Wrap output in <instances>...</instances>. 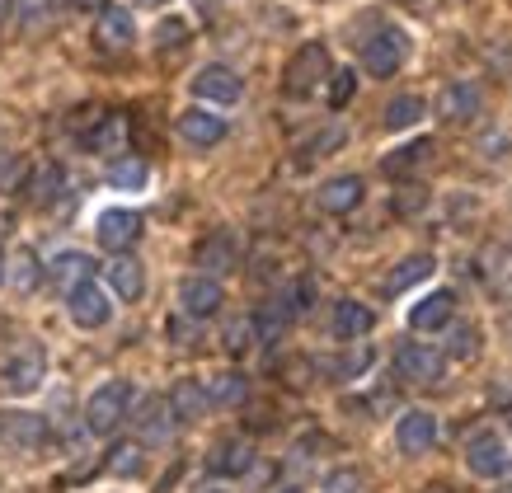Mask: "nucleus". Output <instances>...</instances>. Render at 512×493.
Here are the masks:
<instances>
[{
    "mask_svg": "<svg viewBox=\"0 0 512 493\" xmlns=\"http://www.w3.org/2000/svg\"><path fill=\"white\" fill-rule=\"evenodd\" d=\"M132 418V381H104V386L94 390L90 400H85V428L94 432V437H109V432H118Z\"/></svg>",
    "mask_w": 512,
    "mask_h": 493,
    "instance_id": "obj_1",
    "label": "nucleus"
},
{
    "mask_svg": "<svg viewBox=\"0 0 512 493\" xmlns=\"http://www.w3.org/2000/svg\"><path fill=\"white\" fill-rule=\"evenodd\" d=\"M329 76H334V71H329L325 43H306V47H296L292 62H287V71H282V90L292 94V99H311Z\"/></svg>",
    "mask_w": 512,
    "mask_h": 493,
    "instance_id": "obj_2",
    "label": "nucleus"
},
{
    "mask_svg": "<svg viewBox=\"0 0 512 493\" xmlns=\"http://www.w3.org/2000/svg\"><path fill=\"white\" fill-rule=\"evenodd\" d=\"M404 57H409V38H404V29H395V24H386V29H376L367 43H362V71L376 80H390L395 71L404 66Z\"/></svg>",
    "mask_w": 512,
    "mask_h": 493,
    "instance_id": "obj_3",
    "label": "nucleus"
},
{
    "mask_svg": "<svg viewBox=\"0 0 512 493\" xmlns=\"http://www.w3.org/2000/svg\"><path fill=\"white\" fill-rule=\"evenodd\" d=\"M240 254H245L240 235H235L231 226H217V231H207L198 240V249H193V263H198V273L226 278V273H235V268H240Z\"/></svg>",
    "mask_w": 512,
    "mask_h": 493,
    "instance_id": "obj_4",
    "label": "nucleus"
},
{
    "mask_svg": "<svg viewBox=\"0 0 512 493\" xmlns=\"http://www.w3.org/2000/svg\"><path fill=\"white\" fill-rule=\"evenodd\" d=\"M442 371H447V357L428 348V343L409 339L395 348V376L409 381V386H433V381H442Z\"/></svg>",
    "mask_w": 512,
    "mask_h": 493,
    "instance_id": "obj_5",
    "label": "nucleus"
},
{
    "mask_svg": "<svg viewBox=\"0 0 512 493\" xmlns=\"http://www.w3.org/2000/svg\"><path fill=\"white\" fill-rule=\"evenodd\" d=\"M221 301H226V292H221V278H212V273H188V278L179 282V310H184L193 324L221 315Z\"/></svg>",
    "mask_w": 512,
    "mask_h": 493,
    "instance_id": "obj_6",
    "label": "nucleus"
},
{
    "mask_svg": "<svg viewBox=\"0 0 512 493\" xmlns=\"http://www.w3.org/2000/svg\"><path fill=\"white\" fill-rule=\"evenodd\" d=\"M109 287H99V282H80V287H71L66 292V315L80 324V329H99V324H109L113 315V301H109Z\"/></svg>",
    "mask_w": 512,
    "mask_h": 493,
    "instance_id": "obj_7",
    "label": "nucleus"
},
{
    "mask_svg": "<svg viewBox=\"0 0 512 493\" xmlns=\"http://www.w3.org/2000/svg\"><path fill=\"white\" fill-rule=\"evenodd\" d=\"M80 146L90 155H118L127 151V113H94L90 123L80 127Z\"/></svg>",
    "mask_w": 512,
    "mask_h": 493,
    "instance_id": "obj_8",
    "label": "nucleus"
},
{
    "mask_svg": "<svg viewBox=\"0 0 512 493\" xmlns=\"http://www.w3.org/2000/svg\"><path fill=\"white\" fill-rule=\"evenodd\" d=\"M132 423H137V442L141 447H151V442H170L174 428H179V414H174L170 395H151V400H141V409L132 414Z\"/></svg>",
    "mask_w": 512,
    "mask_h": 493,
    "instance_id": "obj_9",
    "label": "nucleus"
},
{
    "mask_svg": "<svg viewBox=\"0 0 512 493\" xmlns=\"http://www.w3.org/2000/svg\"><path fill=\"white\" fill-rule=\"evenodd\" d=\"M94 235H99V245L109 249V254H127L141 240V212L109 207V212H99V221H94Z\"/></svg>",
    "mask_w": 512,
    "mask_h": 493,
    "instance_id": "obj_10",
    "label": "nucleus"
},
{
    "mask_svg": "<svg viewBox=\"0 0 512 493\" xmlns=\"http://www.w3.org/2000/svg\"><path fill=\"white\" fill-rule=\"evenodd\" d=\"M466 465H470V475H480V479H503L508 475V447H503V437H498L494 428H484L475 432L466 442Z\"/></svg>",
    "mask_w": 512,
    "mask_h": 493,
    "instance_id": "obj_11",
    "label": "nucleus"
},
{
    "mask_svg": "<svg viewBox=\"0 0 512 493\" xmlns=\"http://www.w3.org/2000/svg\"><path fill=\"white\" fill-rule=\"evenodd\" d=\"M43 376H47V357L38 348H24V353H15L0 367V390L5 395H33V390H43Z\"/></svg>",
    "mask_w": 512,
    "mask_h": 493,
    "instance_id": "obj_12",
    "label": "nucleus"
},
{
    "mask_svg": "<svg viewBox=\"0 0 512 493\" xmlns=\"http://www.w3.org/2000/svg\"><path fill=\"white\" fill-rule=\"evenodd\" d=\"M484 113V90L475 80H451L447 90L437 94V118L442 123H475Z\"/></svg>",
    "mask_w": 512,
    "mask_h": 493,
    "instance_id": "obj_13",
    "label": "nucleus"
},
{
    "mask_svg": "<svg viewBox=\"0 0 512 493\" xmlns=\"http://www.w3.org/2000/svg\"><path fill=\"white\" fill-rule=\"evenodd\" d=\"M395 447L404 456H428L437 447V414L428 409H404L400 423H395Z\"/></svg>",
    "mask_w": 512,
    "mask_h": 493,
    "instance_id": "obj_14",
    "label": "nucleus"
},
{
    "mask_svg": "<svg viewBox=\"0 0 512 493\" xmlns=\"http://www.w3.org/2000/svg\"><path fill=\"white\" fill-rule=\"evenodd\" d=\"M0 447L5 451H43L47 418L43 414H0Z\"/></svg>",
    "mask_w": 512,
    "mask_h": 493,
    "instance_id": "obj_15",
    "label": "nucleus"
},
{
    "mask_svg": "<svg viewBox=\"0 0 512 493\" xmlns=\"http://www.w3.org/2000/svg\"><path fill=\"white\" fill-rule=\"evenodd\" d=\"M94 38L104 52H127V47L137 43V19L127 5H104L99 10V24H94Z\"/></svg>",
    "mask_w": 512,
    "mask_h": 493,
    "instance_id": "obj_16",
    "label": "nucleus"
},
{
    "mask_svg": "<svg viewBox=\"0 0 512 493\" xmlns=\"http://www.w3.org/2000/svg\"><path fill=\"white\" fill-rule=\"evenodd\" d=\"M193 94L207 99V104H235V99L245 94V80L235 76L231 66L212 62V66H202L198 76H193Z\"/></svg>",
    "mask_w": 512,
    "mask_h": 493,
    "instance_id": "obj_17",
    "label": "nucleus"
},
{
    "mask_svg": "<svg viewBox=\"0 0 512 493\" xmlns=\"http://www.w3.org/2000/svg\"><path fill=\"white\" fill-rule=\"evenodd\" d=\"M179 137L193 146V151H212L226 141V118L221 113H207V108H188L179 113Z\"/></svg>",
    "mask_w": 512,
    "mask_h": 493,
    "instance_id": "obj_18",
    "label": "nucleus"
},
{
    "mask_svg": "<svg viewBox=\"0 0 512 493\" xmlns=\"http://www.w3.org/2000/svg\"><path fill=\"white\" fill-rule=\"evenodd\" d=\"M362 193H367L362 174H334V179H325V184L315 188V202H320V212H329V216H348L357 202H362Z\"/></svg>",
    "mask_w": 512,
    "mask_h": 493,
    "instance_id": "obj_19",
    "label": "nucleus"
},
{
    "mask_svg": "<svg viewBox=\"0 0 512 493\" xmlns=\"http://www.w3.org/2000/svg\"><path fill=\"white\" fill-rule=\"evenodd\" d=\"M451 315H456V292H451V287H437V292H428L423 301L409 306V329L433 334V329H447Z\"/></svg>",
    "mask_w": 512,
    "mask_h": 493,
    "instance_id": "obj_20",
    "label": "nucleus"
},
{
    "mask_svg": "<svg viewBox=\"0 0 512 493\" xmlns=\"http://www.w3.org/2000/svg\"><path fill=\"white\" fill-rule=\"evenodd\" d=\"M433 137H419V141H404V146H395V151L381 160V174L386 179H409V174H419L428 160H433Z\"/></svg>",
    "mask_w": 512,
    "mask_h": 493,
    "instance_id": "obj_21",
    "label": "nucleus"
},
{
    "mask_svg": "<svg viewBox=\"0 0 512 493\" xmlns=\"http://www.w3.org/2000/svg\"><path fill=\"white\" fill-rule=\"evenodd\" d=\"M254 470V447L249 442H217L212 447V456H207V475H217V479H240Z\"/></svg>",
    "mask_w": 512,
    "mask_h": 493,
    "instance_id": "obj_22",
    "label": "nucleus"
},
{
    "mask_svg": "<svg viewBox=\"0 0 512 493\" xmlns=\"http://www.w3.org/2000/svg\"><path fill=\"white\" fill-rule=\"evenodd\" d=\"M372 324H376V315L362 306V301H334V315H329L334 339L357 343V339H367V334H372Z\"/></svg>",
    "mask_w": 512,
    "mask_h": 493,
    "instance_id": "obj_23",
    "label": "nucleus"
},
{
    "mask_svg": "<svg viewBox=\"0 0 512 493\" xmlns=\"http://www.w3.org/2000/svg\"><path fill=\"white\" fill-rule=\"evenodd\" d=\"M109 292L118 296V301H141V292H146V268H141V259H132V254H113Z\"/></svg>",
    "mask_w": 512,
    "mask_h": 493,
    "instance_id": "obj_24",
    "label": "nucleus"
},
{
    "mask_svg": "<svg viewBox=\"0 0 512 493\" xmlns=\"http://www.w3.org/2000/svg\"><path fill=\"white\" fill-rule=\"evenodd\" d=\"M433 268H437L433 254H409V259H400L395 268H390V278L381 282V292H386V296L409 292V287H419L423 278H433Z\"/></svg>",
    "mask_w": 512,
    "mask_h": 493,
    "instance_id": "obj_25",
    "label": "nucleus"
},
{
    "mask_svg": "<svg viewBox=\"0 0 512 493\" xmlns=\"http://www.w3.org/2000/svg\"><path fill=\"white\" fill-rule=\"evenodd\" d=\"M47 278L57 282L62 292H71V287H80V282L94 278V259L90 254H80V249H62L57 259L47 263Z\"/></svg>",
    "mask_w": 512,
    "mask_h": 493,
    "instance_id": "obj_26",
    "label": "nucleus"
},
{
    "mask_svg": "<svg viewBox=\"0 0 512 493\" xmlns=\"http://www.w3.org/2000/svg\"><path fill=\"white\" fill-rule=\"evenodd\" d=\"M202 386H207V400H212V409H231V404H240L249 395V381L240 376V371H212Z\"/></svg>",
    "mask_w": 512,
    "mask_h": 493,
    "instance_id": "obj_27",
    "label": "nucleus"
},
{
    "mask_svg": "<svg viewBox=\"0 0 512 493\" xmlns=\"http://www.w3.org/2000/svg\"><path fill=\"white\" fill-rule=\"evenodd\" d=\"M170 404H174V414H179V423H193V418H202L207 409H212L202 381H179V386L170 390Z\"/></svg>",
    "mask_w": 512,
    "mask_h": 493,
    "instance_id": "obj_28",
    "label": "nucleus"
},
{
    "mask_svg": "<svg viewBox=\"0 0 512 493\" xmlns=\"http://www.w3.org/2000/svg\"><path fill=\"white\" fill-rule=\"evenodd\" d=\"M52 19H57V0H15V24L29 33V38L52 29Z\"/></svg>",
    "mask_w": 512,
    "mask_h": 493,
    "instance_id": "obj_29",
    "label": "nucleus"
},
{
    "mask_svg": "<svg viewBox=\"0 0 512 493\" xmlns=\"http://www.w3.org/2000/svg\"><path fill=\"white\" fill-rule=\"evenodd\" d=\"M423 113H428V104H423L419 94H395L386 104V118H381V123H386V132H404V127L419 123Z\"/></svg>",
    "mask_w": 512,
    "mask_h": 493,
    "instance_id": "obj_30",
    "label": "nucleus"
},
{
    "mask_svg": "<svg viewBox=\"0 0 512 493\" xmlns=\"http://www.w3.org/2000/svg\"><path fill=\"white\" fill-rule=\"evenodd\" d=\"M348 141V132L343 127H320L311 141H301V155H296V165H315V160H325V155H334Z\"/></svg>",
    "mask_w": 512,
    "mask_h": 493,
    "instance_id": "obj_31",
    "label": "nucleus"
},
{
    "mask_svg": "<svg viewBox=\"0 0 512 493\" xmlns=\"http://www.w3.org/2000/svg\"><path fill=\"white\" fill-rule=\"evenodd\" d=\"M109 184L113 188H146V160H137V155H118L109 165Z\"/></svg>",
    "mask_w": 512,
    "mask_h": 493,
    "instance_id": "obj_32",
    "label": "nucleus"
},
{
    "mask_svg": "<svg viewBox=\"0 0 512 493\" xmlns=\"http://www.w3.org/2000/svg\"><path fill=\"white\" fill-rule=\"evenodd\" d=\"M221 343H226V353H231V357H245L249 348L259 343V324H254V315H245V320H231V324H226Z\"/></svg>",
    "mask_w": 512,
    "mask_h": 493,
    "instance_id": "obj_33",
    "label": "nucleus"
},
{
    "mask_svg": "<svg viewBox=\"0 0 512 493\" xmlns=\"http://www.w3.org/2000/svg\"><path fill=\"white\" fill-rule=\"evenodd\" d=\"M109 470L123 479L141 475V442H118V447L109 451Z\"/></svg>",
    "mask_w": 512,
    "mask_h": 493,
    "instance_id": "obj_34",
    "label": "nucleus"
},
{
    "mask_svg": "<svg viewBox=\"0 0 512 493\" xmlns=\"http://www.w3.org/2000/svg\"><path fill=\"white\" fill-rule=\"evenodd\" d=\"M325 493H367V475L357 465H339L325 475Z\"/></svg>",
    "mask_w": 512,
    "mask_h": 493,
    "instance_id": "obj_35",
    "label": "nucleus"
},
{
    "mask_svg": "<svg viewBox=\"0 0 512 493\" xmlns=\"http://www.w3.org/2000/svg\"><path fill=\"white\" fill-rule=\"evenodd\" d=\"M447 353L456 357V362H466V357L480 353V334H475V324H456V329H451Z\"/></svg>",
    "mask_w": 512,
    "mask_h": 493,
    "instance_id": "obj_36",
    "label": "nucleus"
},
{
    "mask_svg": "<svg viewBox=\"0 0 512 493\" xmlns=\"http://www.w3.org/2000/svg\"><path fill=\"white\" fill-rule=\"evenodd\" d=\"M353 94H357V76H353V71H348V66L329 76V108H343V104H348V99H353Z\"/></svg>",
    "mask_w": 512,
    "mask_h": 493,
    "instance_id": "obj_37",
    "label": "nucleus"
},
{
    "mask_svg": "<svg viewBox=\"0 0 512 493\" xmlns=\"http://www.w3.org/2000/svg\"><path fill=\"white\" fill-rule=\"evenodd\" d=\"M156 43H160V52H179L188 43V24L184 19H165L156 29Z\"/></svg>",
    "mask_w": 512,
    "mask_h": 493,
    "instance_id": "obj_38",
    "label": "nucleus"
},
{
    "mask_svg": "<svg viewBox=\"0 0 512 493\" xmlns=\"http://www.w3.org/2000/svg\"><path fill=\"white\" fill-rule=\"evenodd\" d=\"M423 207H428V188L404 184L400 193H395V212H400V216H414V212H423Z\"/></svg>",
    "mask_w": 512,
    "mask_h": 493,
    "instance_id": "obj_39",
    "label": "nucleus"
},
{
    "mask_svg": "<svg viewBox=\"0 0 512 493\" xmlns=\"http://www.w3.org/2000/svg\"><path fill=\"white\" fill-rule=\"evenodd\" d=\"M33 282H38V259H33V249H19L15 254V287L19 292H33Z\"/></svg>",
    "mask_w": 512,
    "mask_h": 493,
    "instance_id": "obj_40",
    "label": "nucleus"
},
{
    "mask_svg": "<svg viewBox=\"0 0 512 493\" xmlns=\"http://www.w3.org/2000/svg\"><path fill=\"white\" fill-rule=\"evenodd\" d=\"M367 367H372V353H367V348H357V353H348V357L334 362V376H339V381H353L357 371H367Z\"/></svg>",
    "mask_w": 512,
    "mask_h": 493,
    "instance_id": "obj_41",
    "label": "nucleus"
},
{
    "mask_svg": "<svg viewBox=\"0 0 512 493\" xmlns=\"http://www.w3.org/2000/svg\"><path fill=\"white\" fill-rule=\"evenodd\" d=\"M57 184H62V170H57V165H47L43 179H38V202H52V198H57Z\"/></svg>",
    "mask_w": 512,
    "mask_h": 493,
    "instance_id": "obj_42",
    "label": "nucleus"
},
{
    "mask_svg": "<svg viewBox=\"0 0 512 493\" xmlns=\"http://www.w3.org/2000/svg\"><path fill=\"white\" fill-rule=\"evenodd\" d=\"M66 5H71V10H85V15H99L109 0H66Z\"/></svg>",
    "mask_w": 512,
    "mask_h": 493,
    "instance_id": "obj_43",
    "label": "nucleus"
},
{
    "mask_svg": "<svg viewBox=\"0 0 512 493\" xmlns=\"http://www.w3.org/2000/svg\"><path fill=\"white\" fill-rule=\"evenodd\" d=\"M5 10H15V0H0V19H5Z\"/></svg>",
    "mask_w": 512,
    "mask_h": 493,
    "instance_id": "obj_44",
    "label": "nucleus"
},
{
    "mask_svg": "<svg viewBox=\"0 0 512 493\" xmlns=\"http://www.w3.org/2000/svg\"><path fill=\"white\" fill-rule=\"evenodd\" d=\"M5 268H10V263H5V254H0V278H5Z\"/></svg>",
    "mask_w": 512,
    "mask_h": 493,
    "instance_id": "obj_45",
    "label": "nucleus"
},
{
    "mask_svg": "<svg viewBox=\"0 0 512 493\" xmlns=\"http://www.w3.org/2000/svg\"><path fill=\"white\" fill-rule=\"evenodd\" d=\"M278 493H301V489H296V484H287V489H278Z\"/></svg>",
    "mask_w": 512,
    "mask_h": 493,
    "instance_id": "obj_46",
    "label": "nucleus"
},
{
    "mask_svg": "<svg viewBox=\"0 0 512 493\" xmlns=\"http://www.w3.org/2000/svg\"><path fill=\"white\" fill-rule=\"evenodd\" d=\"M503 479H508V489H512V465H508V475H503Z\"/></svg>",
    "mask_w": 512,
    "mask_h": 493,
    "instance_id": "obj_47",
    "label": "nucleus"
},
{
    "mask_svg": "<svg viewBox=\"0 0 512 493\" xmlns=\"http://www.w3.org/2000/svg\"><path fill=\"white\" fill-rule=\"evenodd\" d=\"M508 428H512V409H508Z\"/></svg>",
    "mask_w": 512,
    "mask_h": 493,
    "instance_id": "obj_48",
    "label": "nucleus"
},
{
    "mask_svg": "<svg viewBox=\"0 0 512 493\" xmlns=\"http://www.w3.org/2000/svg\"><path fill=\"white\" fill-rule=\"evenodd\" d=\"M428 493H447V489H428Z\"/></svg>",
    "mask_w": 512,
    "mask_h": 493,
    "instance_id": "obj_49",
    "label": "nucleus"
},
{
    "mask_svg": "<svg viewBox=\"0 0 512 493\" xmlns=\"http://www.w3.org/2000/svg\"><path fill=\"white\" fill-rule=\"evenodd\" d=\"M146 5H160V0H146Z\"/></svg>",
    "mask_w": 512,
    "mask_h": 493,
    "instance_id": "obj_50",
    "label": "nucleus"
}]
</instances>
